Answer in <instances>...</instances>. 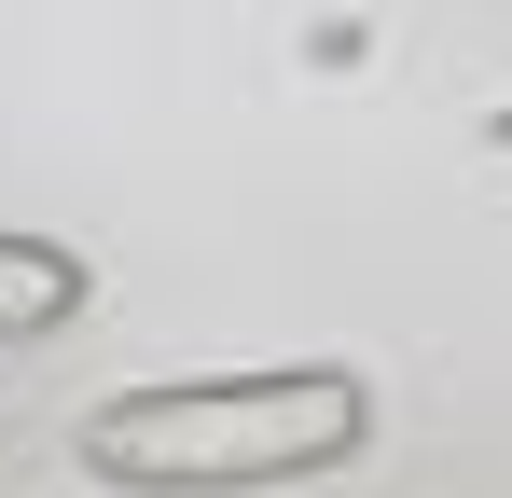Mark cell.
Masks as SVG:
<instances>
[{
	"label": "cell",
	"mask_w": 512,
	"mask_h": 498,
	"mask_svg": "<svg viewBox=\"0 0 512 498\" xmlns=\"http://www.w3.org/2000/svg\"><path fill=\"white\" fill-rule=\"evenodd\" d=\"M374 443V388L346 360H277V374H167V388H125L70 429L97 485L125 498H277L319 485Z\"/></svg>",
	"instance_id": "1"
},
{
	"label": "cell",
	"mask_w": 512,
	"mask_h": 498,
	"mask_svg": "<svg viewBox=\"0 0 512 498\" xmlns=\"http://www.w3.org/2000/svg\"><path fill=\"white\" fill-rule=\"evenodd\" d=\"M84 305H97L84 249H56V236H0V360H14V346H42V332H70Z\"/></svg>",
	"instance_id": "2"
}]
</instances>
